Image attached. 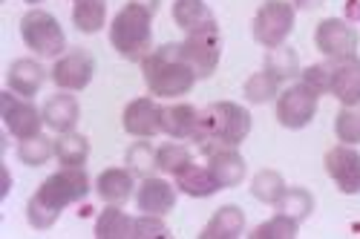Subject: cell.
<instances>
[{"label":"cell","instance_id":"35","mask_svg":"<svg viewBox=\"0 0 360 239\" xmlns=\"http://www.w3.org/2000/svg\"><path fill=\"white\" fill-rule=\"evenodd\" d=\"M127 167L139 176H147L156 167V150L150 147V141H136L127 150Z\"/></svg>","mask_w":360,"mask_h":239},{"label":"cell","instance_id":"31","mask_svg":"<svg viewBox=\"0 0 360 239\" xmlns=\"http://www.w3.org/2000/svg\"><path fill=\"white\" fill-rule=\"evenodd\" d=\"M265 70L274 72L280 81L294 78V75H300V58L285 44L283 46H274V49H268V55H265Z\"/></svg>","mask_w":360,"mask_h":239},{"label":"cell","instance_id":"33","mask_svg":"<svg viewBox=\"0 0 360 239\" xmlns=\"http://www.w3.org/2000/svg\"><path fill=\"white\" fill-rule=\"evenodd\" d=\"M335 133L340 144H360V104L343 107L335 118Z\"/></svg>","mask_w":360,"mask_h":239},{"label":"cell","instance_id":"34","mask_svg":"<svg viewBox=\"0 0 360 239\" xmlns=\"http://www.w3.org/2000/svg\"><path fill=\"white\" fill-rule=\"evenodd\" d=\"M297 228H300V222H294V219L277 214V217H271L268 222L257 225L251 236H254V239H291V236H297Z\"/></svg>","mask_w":360,"mask_h":239},{"label":"cell","instance_id":"27","mask_svg":"<svg viewBox=\"0 0 360 239\" xmlns=\"http://www.w3.org/2000/svg\"><path fill=\"white\" fill-rule=\"evenodd\" d=\"M133 219L136 217H127L124 211H118V205H110V207H104L98 222H96V236L98 239H124V236H133Z\"/></svg>","mask_w":360,"mask_h":239},{"label":"cell","instance_id":"3","mask_svg":"<svg viewBox=\"0 0 360 239\" xmlns=\"http://www.w3.org/2000/svg\"><path fill=\"white\" fill-rule=\"evenodd\" d=\"M110 44L112 49L127 58V61H144L153 52V6L127 4L112 18L110 26Z\"/></svg>","mask_w":360,"mask_h":239},{"label":"cell","instance_id":"15","mask_svg":"<svg viewBox=\"0 0 360 239\" xmlns=\"http://www.w3.org/2000/svg\"><path fill=\"white\" fill-rule=\"evenodd\" d=\"M173 20L188 35L219 32V29H217V18H214L211 9H207L205 0H173Z\"/></svg>","mask_w":360,"mask_h":239},{"label":"cell","instance_id":"23","mask_svg":"<svg viewBox=\"0 0 360 239\" xmlns=\"http://www.w3.org/2000/svg\"><path fill=\"white\" fill-rule=\"evenodd\" d=\"M245 231V214L236 205H222L214 214V219L202 228V239H233Z\"/></svg>","mask_w":360,"mask_h":239},{"label":"cell","instance_id":"21","mask_svg":"<svg viewBox=\"0 0 360 239\" xmlns=\"http://www.w3.org/2000/svg\"><path fill=\"white\" fill-rule=\"evenodd\" d=\"M199 130V110L191 104H173L165 107L162 112V133H167L170 138H196Z\"/></svg>","mask_w":360,"mask_h":239},{"label":"cell","instance_id":"8","mask_svg":"<svg viewBox=\"0 0 360 239\" xmlns=\"http://www.w3.org/2000/svg\"><path fill=\"white\" fill-rule=\"evenodd\" d=\"M0 115L6 122V130L15 138H29V136H38L44 122V110H38L29 98H20L18 93H0Z\"/></svg>","mask_w":360,"mask_h":239},{"label":"cell","instance_id":"24","mask_svg":"<svg viewBox=\"0 0 360 239\" xmlns=\"http://www.w3.org/2000/svg\"><path fill=\"white\" fill-rule=\"evenodd\" d=\"M55 159L64 167H84L89 159V141L75 130L61 133L55 141Z\"/></svg>","mask_w":360,"mask_h":239},{"label":"cell","instance_id":"40","mask_svg":"<svg viewBox=\"0 0 360 239\" xmlns=\"http://www.w3.org/2000/svg\"><path fill=\"white\" fill-rule=\"evenodd\" d=\"M23 4H41V0H23Z\"/></svg>","mask_w":360,"mask_h":239},{"label":"cell","instance_id":"39","mask_svg":"<svg viewBox=\"0 0 360 239\" xmlns=\"http://www.w3.org/2000/svg\"><path fill=\"white\" fill-rule=\"evenodd\" d=\"M291 4H294V9H317L323 0H291Z\"/></svg>","mask_w":360,"mask_h":239},{"label":"cell","instance_id":"2","mask_svg":"<svg viewBox=\"0 0 360 239\" xmlns=\"http://www.w3.org/2000/svg\"><path fill=\"white\" fill-rule=\"evenodd\" d=\"M141 72H144L147 89L162 98L185 96L199 81L193 67L182 58V52H179V44H165V46L153 49L141 61Z\"/></svg>","mask_w":360,"mask_h":239},{"label":"cell","instance_id":"16","mask_svg":"<svg viewBox=\"0 0 360 239\" xmlns=\"http://www.w3.org/2000/svg\"><path fill=\"white\" fill-rule=\"evenodd\" d=\"M343 107L360 104V58L332 61V89H328Z\"/></svg>","mask_w":360,"mask_h":239},{"label":"cell","instance_id":"19","mask_svg":"<svg viewBox=\"0 0 360 239\" xmlns=\"http://www.w3.org/2000/svg\"><path fill=\"white\" fill-rule=\"evenodd\" d=\"M78 115H81V107H78L75 96H70L67 89L49 96L46 104H44V122H46V127H52L55 133H70V130H75Z\"/></svg>","mask_w":360,"mask_h":239},{"label":"cell","instance_id":"14","mask_svg":"<svg viewBox=\"0 0 360 239\" xmlns=\"http://www.w3.org/2000/svg\"><path fill=\"white\" fill-rule=\"evenodd\" d=\"M176 185L165 182V179L159 176H144L141 185L136 190V205L141 214H159L165 217L167 211H173L176 207Z\"/></svg>","mask_w":360,"mask_h":239},{"label":"cell","instance_id":"17","mask_svg":"<svg viewBox=\"0 0 360 239\" xmlns=\"http://www.w3.org/2000/svg\"><path fill=\"white\" fill-rule=\"evenodd\" d=\"M207 170L214 173L219 190L236 188L245 179V159L236 153V147H219V150L207 153Z\"/></svg>","mask_w":360,"mask_h":239},{"label":"cell","instance_id":"28","mask_svg":"<svg viewBox=\"0 0 360 239\" xmlns=\"http://www.w3.org/2000/svg\"><path fill=\"white\" fill-rule=\"evenodd\" d=\"M280 78L274 72H268L265 67L259 72H254L248 81H245V98L251 104H265V101H271L280 96Z\"/></svg>","mask_w":360,"mask_h":239},{"label":"cell","instance_id":"6","mask_svg":"<svg viewBox=\"0 0 360 239\" xmlns=\"http://www.w3.org/2000/svg\"><path fill=\"white\" fill-rule=\"evenodd\" d=\"M86 193H89V176L84 173V167H64L44 179L41 188L35 190V199L55 207V211H64V207L86 199Z\"/></svg>","mask_w":360,"mask_h":239},{"label":"cell","instance_id":"25","mask_svg":"<svg viewBox=\"0 0 360 239\" xmlns=\"http://www.w3.org/2000/svg\"><path fill=\"white\" fill-rule=\"evenodd\" d=\"M107 20V4L104 0H75L72 6V23L78 32L84 35H96Z\"/></svg>","mask_w":360,"mask_h":239},{"label":"cell","instance_id":"20","mask_svg":"<svg viewBox=\"0 0 360 239\" xmlns=\"http://www.w3.org/2000/svg\"><path fill=\"white\" fill-rule=\"evenodd\" d=\"M133 170L130 167H107L96 179V190L107 205H124L133 196Z\"/></svg>","mask_w":360,"mask_h":239},{"label":"cell","instance_id":"5","mask_svg":"<svg viewBox=\"0 0 360 239\" xmlns=\"http://www.w3.org/2000/svg\"><path fill=\"white\" fill-rule=\"evenodd\" d=\"M294 18H297V9H294V4H288V0H265V4L257 9L254 23H251L254 41L265 49L283 46L294 29Z\"/></svg>","mask_w":360,"mask_h":239},{"label":"cell","instance_id":"11","mask_svg":"<svg viewBox=\"0 0 360 239\" xmlns=\"http://www.w3.org/2000/svg\"><path fill=\"white\" fill-rule=\"evenodd\" d=\"M179 52H182V58L193 67L196 78H211L217 72V67H219V58H222L219 32L188 35L182 44H179Z\"/></svg>","mask_w":360,"mask_h":239},{"label":"cell","instance_id":"4","mask_svg":"<svg viewBox=\"0 0 360 239\" xmlns=\"http://www.w3.org/2000/svg\"><path fill=\"white\" fill-rule=\"evenodd\" d=\"M20 38L41 58H61L67 52V35L61 23L44 9H32L20 18Z\"/></svg>","mask_w":360,"mask_h":239},{"label":"cell","instance_id":"29","mask_svg":"<svg viewBox=\"0 0 360 239\" xmlns=\"http://www.w3.org/2000/svg\"><path fill=\"white\" fill-rule=\"evenodd\" d=\"M285 193V179L277 170H259L251 182V196L262 205H277V199Z\"/></svg>","mask_w":360,"mask_h":239},{"label":"cell","instance_id":"13","mask_svg":"<svg viewBox=\"0 0 360 239\" xmlns=\"http://www.w3.org/2000/svg\"><path fill=\"white\" fill-rule=\"evenodd\" d=\"M162 112L165 107H159L153 98H136L124 107L122 124L136 138H153L162 133Z\"/></svg>","mask_w":360,"mask_h":239},{"label":"cell","instance_id":"37","mask_svg":"<svg viewBox=\"0 0 360 239\" xmlns=\"http://www.w3.org/2000/svg\"><path fill=\"white\" fill-rule=\"evenodd\" d=\"M133 236L136 239H159V236H167V225L162 222L159 214H141L133 219Z\"/></svg>","mask_w":360,"mask_h":239},{"label":"cell","instance_id":"1","mask_svg":"<svg viewBox=\"0 0 360 239\" xmlns=\"http://www.w3.org/2000/svg\"><path fill=\"white\" fill-rule=\"evenodd\" d=\"M251 133V112L243 104L219 101L199 110V130L196 138L205 153H214L219 147H239Z\"/></svg>","mask_w":360,"mask_h":239},{"label":"cell","instance_id":"7","mask_svg":"<svg viewBox=\"0 0 360 239\" xmlns=\"http://www.w3.org/2000/svg\"><path fill=\"white\" fill-rule=\"evenodd\" d=\"M317 104H320V93H314L309 84L297 81L288 89H283L277 98V122L285 130H303L317 115Z\"/></svg>","mask_w":360,"mask_h":239},{"label":"cell","instance_id":"32","mask_svg":"<svg viewBox=\"0 0 360 239\" xmlns=\"http://www.w3.org/2000/svg\"><path fill=\"white\" fill-rule=\"evenodd\" d=\"M193 159H191V150L185 144H176V141H170V144H162L159 150H156V170H162V173H170V176H176L182 167H188Z\"/></svg>","mask_w":360,"mask_h":239},{"label":"cell","instance_id":"10","mask_svg":"<svg viewBox=\"0 0 360 239\" xmlns=\"http://www.w3.org/2000/svg\"><path fill=\"white\" fill-rule=\"evenodd\" d=\"M96 75V58L86 49H70L55 61L52 67V81L58 89H67V93H81L89 86Z\"/></svg>","mask_w":360,"mask_h":239},{"label":"cell","instance_id":"18","mask_svg":"<svg viewBox=\"0 0 360 239\" xmlns=\"http://www.w3.org/2000/svg\"><path fill=\"white\" fill-rule=\"evenodd\" d=\"M46 81V70L32 61V58H18V61L9 67L6 72V84L12 93H18L20 98H32L41 93V86Z\"/></svg>","mask_w":360,"mask_h":239},{"label":"cell","instance_id":"36","mask_svg":"<svg viewBox=\"0 0 360 239\" xmlns=\"http://www.w3.org/2000/svg\"><path fill=\"white\" fill-rule=\"evenodd\" d=\"M58 217H61V211H55V207L44 205V202H41V199H35V196L26 202V219H29V225L38 228V231L52 228V225L58 222Z\"/></svg>","mask_w":360,"mask_h":239},{"label":"cell","instance_id":"9","mask_svg":"<svg viewBox=\"0 0 360 239\" xmlns=\"http://www.w3.org/2000/svg\"><path fill=\"white\" fill-rule=\"evenodd\" d=\"M314 44L328 61H343V58H354L360 35L352 23L340 18H326L314 32Z\"/></svg>","mask_w":360,"mask_h":239},{"label":"cell","instance_id":"38","mask_svg":"<svg viewBox=\"0 0 360 239\" xmlns=\"http://www.w3.org/2000/svg\"><path fill=\"white\" fill-rule=\"evenodd\" d=\"M303 84H309L314 93H328L332 89V61H326V64H311L303 70V78H300Z\"/></svg>","mask_w":360,"mask_h":239},{"label":"cell","instance_id":"30","mask_svg":"<svg viewBox=\"0 0 360 239\" xmlns=\"http://www.w3.org/2000/svg\"><path fill=\"white\" fill-rule=\"evenodd\" d=\"M49 156H55V144L41 133L29 136V138H20V144H18V159L26 167H41V164L49 162Z\"/></svg>","mask_w":360,"mask_h":239},{"label":"cell","instance_id":"26","mask_svg":"<svg viewBox=\"0 0 360 239\" xmlns=\"http://www.w3.org/2000/svg\"><path fill=\"white\" fill-rule=\"evenodd\" d=\"M277 214L294 219V222H306L314 211V196L306 188H285V193L277 199Z\"/></svg>","mask_w":360,"mask_h":239},{"label":"cell","instance_id":"12","mask_svg":"<svg viewBox=\"0 0 360 239\" xmlns=\"http://www.w3.org/2000/svg\"><path fill=\"white\" fill-rule=\"evenodd\" d=\"M326 173L335 179L340 193H360V153L354 144H338L326 153Z\"/></svg>","mask_w":360,"mask_h":239},{"label":"cell","instance_id":"22","mask_svg":"<svg viewBox=\"0 0 360 239\" xmlns=\"http://www.w3.org/2000/svg\"><path fill=\"white\" fill-rule=\"evenodd\" d=\"M176 188L182 193H188V196H193V199H207V196H214L219 190L217 179H214L211 170H207V164L202 167V164H193V162L176 173Z\"/></svg>","mask_w":360,"mask_h":239}]
</instances>
